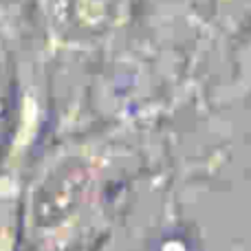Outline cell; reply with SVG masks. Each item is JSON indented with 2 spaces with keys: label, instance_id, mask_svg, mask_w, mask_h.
Here are the masks:
<instances>
[{
  "label": "cell",
  "instance_id": "6da1fadb",
  "mask_svg": "<svg viewBox=\"0 0 251 251\" xmlns=\"http://www.w3.org/2000/svg\"><path fill=\"white\" fill-rule=\"evenodd\" d=\"M33 130V117L25 110L0 152V251H18L20 247L22 187L31 159Z\"/></svg>",
  "mask_w": 251,
  "mask_h": 251
},
{
  "label": "cell",
  "instance_id": "7a4b0ae2",
  "mask_svg": "<svg viewBox=\"0 0 251 251\" xmlns=\"http://www.w3.org/2000/svg\"><path fill=\"white\" fill-rule=\"evenodd\" d=\"M9 69H7V57H4V49L0 42V152L4 150L9 141Z\"/></svg>",
  "mask_w": 251,
  "mask_h": 251
},
{
  "label": "cell",
  "instance_id": "3957f363",
  "mask_svg": "<svg viewBox=\"0 0 251 251\" xmlns=\"http://www.w3.org/2000/svg\"><path fill=\"white\" fill-rule=\"evenodd\" d=\"M236 86L240 91H251V42L240 53L238 71H236Z\"/></svg>",
  "mask_w": 251,
  "mask_h": 251
}]
</instances>
